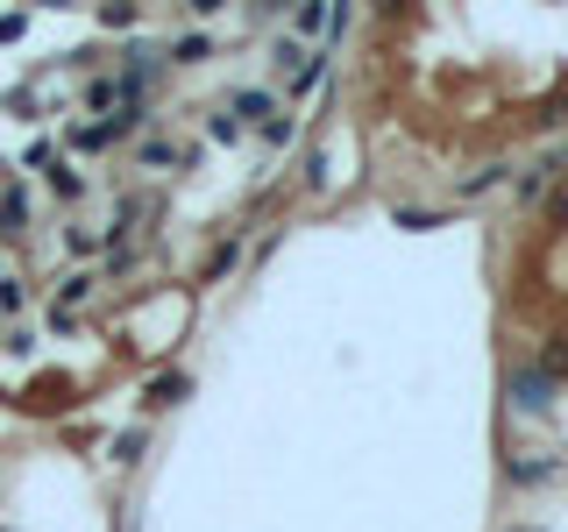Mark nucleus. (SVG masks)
Wrapping results in <instances>:
<instances>
[{
	"instance_id": "obj_1",
	"label": "nucleus",
	"mask_w": 568,
	"mask_h": 532,
	"mask_svg": "<svg viewBox=\"0 0 568 532\" xmlns=\"http://www.w3.org/2000/svg\"><path fill=\"white\" fill-rule=\"evenodd\" d=\"M505 398H511V412H526V419H540V412H547V405H555V398H561V383H555V377H547V369H540V362H511V369H505Z\"/></svg>"
},
{
	"instance_id": "obj_2",
	"label": "nucleus",
	"mask_w": 568,
	"mask_h": 532,
	"mask_svg": "<svg viewBox=\"0 0 568 532\" xmlns=\"http://www.w3.org/2000/svg\"><path fill=\"white\" fill-rule=\"evenodd\" d=\"M568 177V150H540L532 164H519V177H511V192H519V206H540L547 185H561Z\"/></svg>"
},
{
	"instance_id": "obj_3",
	"label": "nucleus",
	"mask_w": 568,
	"mask_h": 532,
	"mask_svg": "<svg viewBox=\"0 0 568 532\" xmlns=\"http://www.w3.org/2000/svg\"><path fill=\"white\" fill-rule=\"evenodd\" d=\"M164 71H171V58H164V43H150V35L121 50V85H129V93H150Z\"/></svg>"
},
{
	"instance_id": "obj_4",
	"label": "nucleus",
	"mask_w": 568,
	"mask_h": 532,
	"mask_svg": "<svg viewBox=\"0 0 568 532\" xmlns=\"http://www.w3.org/2000/svg\"><path fill=\"white\" fill-rule=\"evenodd\" d=\"M505 483H511V490H547V483H561V461L519 448V454H505Z\"/></svg>"
},
{
	"instance_id": "obj_5",
	"label": "nucleus",
	"mask_w": 568,
	"mask_h": 532,
	"mask_svg": "<svg viewBox=\"0 0 568 532\" xmlns=\"http://www.w3.org/2000/svg\"><path fill=\"white\" fill-rule=\"evenodd\" d=\"M185 398H192V377H185V369H164V377L142 383V412H178Z\"/></svg>"
},
{
	"instance_id": "obj_6",
	"label": "nucleus",
	"mask_w": 568,
	"mask_h": 532,
	"mask_svg": "<svg viewBox=\"0 0 568 532\" xmlns=\"http://www.w3.org/2000/svg\"><path fill=\"white\" fill-rule=\"evenodd\" d=\"M164 58H171L178 71H200V64L221 58V43H213V29H185L178 43H164Z\"/></svg>"
},
{
	"instance_id": "obj_7",
	"label": "nucleus",
	"mask_w": 568,
	"mask_h": 532,
	"mask_svg": "<svg viewBox=\"0 0 568 532\" xmlns=\"http://www.w3.org/2000/svg\"><path fill=\"white\" fill-rule=\"evenodd\" d=\"M227 106H235V114H242V129H263V121H271L284 100H277V85H242V93L227 100Z\"/></svg>"
},
{
	"instance_id": "obj_8",
	"label": "nucleus",
	"mask_w": 568,
	"mask_h": 532,
	"mask_svg": "<svg viewBox=\"0 0 568 532\" xmlns=\"http://www.w3.org/2000/svg\"><path fill=\"white\" fill-rule=\"evenodd\" d=\"M79 100H85V114H114V106L129 100V85H121V71H93Z\"/></svg>"
},
{
	"instance_id": "obj_9",
	"label": "nucleus",
	"mask_w": 568,
	"mask_h": 532,
	"mask_svg": "<svg viewBox=\"0 0 568 532\" xmlns=\"http://www.w3.org/2000/svg\"><path fill=\"white\" fill-rule=\"evenodd\" d=\"M114 121H71L64 129V150H79V156H100V150H114Z\"/></svg>"
},
{
	"instance_id": "obj_10",
	"label": "nucleus",
	"mask_w": 568,
	"mask_h": 532,
	"mask_svg": "<svg viewBox=\"0 0 568 532\" xmlns=\"http://www.w3.org/2000/svg\"><path fill=\"white\" fill-rule=\"evenodd\" d=\"M511 177H519V164H505V156H490V164H484V171H469V177H462L455 192H462V200H484V192H505Z\"/></svg>"
},
{
	"instance_id": "obj_11",
	"label": "nucleus",
	"mask_w": 568,
	"mask_h": 532,
	"mask_svg": "<svg viewBox=\"0 0 568 532\" xmlns=\"http://www.w3.org/2000/svg\"><path fill=\"white\" fill-rule=\"evenodd\" d=\"M327 71H334V58H327V43H313V50H306V64L292 71V100H306V93H320V85H327Z\"/></svg>"
},
{
	"instance_id": "obj_12",
	"label": "nucleus",
	"mask_w": 568,
	"mask_h": 532,
	"mask_svg": "<svg viewBox=\"0 0 568 532\" xmlns=\"http://www.w3.org/2000/svg\"><path fill=\"white\" fill-rule=\"evenodd\" d=\"M292 35L298 43H327V0H292Z\"/></svg>"
},
{
	"instance_id": "obj_13",
	"label": "nucleus",
	"mask_w": 568,
	"mask_h": 532,
	"mask_svg": "<svg viewBox=\"0 0 568 532\" xmlns=\"http://www.w3.org/2000/svg\"><path fill=\"white\" fill-rule=\"evenodd\" d=\"M93 291H100V270H71V277L58 284V306H50V313H79Z\"/></svg>"
},
{
	"instance_id": "obj_14",
	"label": "nucleus",
	"mask_w": 568,
	"mask_h": 532,
	"mask_svg": "<svg viewBox=\"0 0 568 532\" xmlns=\"http://www.w3.org/2000/svg\"><path fill=\"white\" fill-rule=\"evenodd\" d=\"M135 164H142V171H178V164H185V150H178L171 135H150V142L135 150Z\"/></svg>"
},
{
	"instance_id": "obj_15",
	"label": "nucleus",
	"mask_w": 568,
	"mask_h": 532,
	"mask_svg": "<svg viewBox=\"0 0 568 532\" xmlns=\"http://www.w3.org/2000/svg\"><path fill=\"white\" fill-rule=\"evenodd\" d=\"M306 50H313V43H298V35H277V43L263 50V58H271V71H277V79H292V71L306 64Z\"/></svg>"
},
{
	"instance_id": "obj_16",
	"label": "nucleus",
	"mask_w": 568,
	"mask_h": 532,
	"mask_svg": "<svg viewBox=\"0 0 568 532\" xmlns=\"http://www.w3.org/2000/svg\"><path fill=\"white\" fill-rule=\"evenodd\" d=\"M256 135H263V150H292V142H298V114H284V106H277Z\"/></svg>"
},
{
	"instance_id": "obj_17",
	"label": "nucleus",
	"mask_w": 568,
	"mask_h": 532,
	"mask_svg": "<svg viewBox=\"0 0 568 532\" xmlns=\"http://www.w3.org/2000/svg\"><path fill=\"white\" fill-rule=\"evenodd\" d=\"M29 227V192L14 185V192H0V235H22Z\"/></svg>"
},
{
	"instance_id": "obj_18",
	"label": "nucleus",
	"mask_w": 568,
	"mask_h": 532,
	"mask_svg": "<svg viewBox=\"0 0 568 532\" xmlns=\"http://www.w3.org/2000/svg\"><path fill=\"white\" fill-rule=\"evenodd\" d=\"M532 362H540V369H547V377H555V383H568V334H547Z\"/></svg>"
},
{
	"instance_id": "obj_19",
	"label": "nucleus",
	"mask_w": 568,
	"mask_h": 532,
	"mask_svg": "<svg viewBox=\"0 0 568 532\" xmlns=\"http://www.w3.org/2000/svg\"><path fill=\"white\" fill-rule=\"evenodd\" d=\"M298 185H306V192L327 185V142H306V156H298Z\"/></svg>"
},
{
	"instance_id": "obj_20",
	"label": "nucleus",
	"mask_w": 568,
	"mask_h": 532,
	"mask_svg": "<svg viewBox=\"0 0 568 532\" xmlns=\"http://www.w3.org/2000/svg\"><path fill=\"white\" fill-rule=\"evenodd\" d=\"M206 135H213V142H242L248 129H242V114H235V106H206Z\"/></svg>"
},
{
	"instance_id": "obj_21",
	"label": "nucleus",
	"mask_w": 568,
	"mask_h": 532,
	"mask_svg": "<svg viewBox=\"0 0 568 532\" xmlns=\"http://www.w3.org/2000/svg\"><path fill=\"white\" fill-rule=\"evenodd\" d=\"M235 263H242V242L227 235V242H213V256H206V270H200V277H206V284H221L227 270H235Z\"/></svg>"
},
{
	"instance_id": "obj_22",
	"label": "nucleus",
	"mask_w": 568,
	"mask_h": 532,
	"mask_svg": "<svg viewBox=\"0 0 568 532\" xmlns=\"http://www.w3.org/2000/svg\"><path fill=\"white\" fill-rule=\"evenodd\" d=\"M135 22H142L135 0H100V29H135Z\"/></svg>"
},
{
	"instance_id": "obj_23",
	"label": "nucleus",
	"mask_w": 568,
	"mask_h": 532,
	"mask_svg": "<svg viewBox=\"0 0 568 532\" xmlns=\"http://www.w3.org/2000/svg\"><path fill=\"white\" fill-rule=\"evenodd\" d=\"M43 177H50V192H58V200H85V177L71 171V164H50Z\"/></svg>"
},
{
	"instance_id": "obj_24",
	"label": "nucleus",
	"mask_w": 568,
	"mask_h": 532,
	"mask_svg": "<svg viewBox=\"0 0 568 532\" xmlns=\"http://www.w3.org/2000/svg\"><path fill=\"white\" fill-rule=\"evenodd\" d=\"M29 306V277H0V319H14Z\"/></svg>"
},
{
	"instance_id": "obj_25",
	"label": "nucleus",
	"mask_w": 568,
	"mask_h": 532,
	"mask_svg": "<svg viewBox=\"0 0 568 532\" xmlns=\"http://www.w3.org/2000/svg\"><path fill=\"white\" fill-rule=\"evenodd\" d=\"M64 248H71V256H100L106 235H100V227H64Z\"/></svg>"
},
{
	"instance_id": "obj_26",
	"label": "nucleus",
	"mask_w": 568,
	"mask_h": 532,
	"mask_svg": "<svg viewBox=\"0 0 568 532\" xmlns=\"http://www.w3.org/2000/svg\"><path fill=\"white\" fill-rule=\"evenodd\" d=\"M150 448V426H129V433H114V461H142Z\"/></svg>"
},
{
	"instance_id": "obj_27",
	"label": "nucleus",
	"mask_w": 568,
	"mask_h": 532,
	"mask_svg": "<svg viewBox=\"0 0 568 532\" xmlns=\"http://www.w3.org/2000/svg\"><path fill=\"white\" fill-rule=\"evenodd\" d=\"M532 129H540V135H568V93H561V100H547Z\"/></svg>"
},
{
	"instance_id": "obj_28",
	"label": "nucleus",
	"mask_w": 568,
	"mask_h": 532,
	"mask_svg": "<svg viewBox=\"0 0 568 532\" xmlns=\"http://www.w3.org/2000/svg\"><path fill=\"white\" fill-rule=\"evenodd\" d=\"M540 213H547V227H568V177H561V185H547Z\"/></svg>"
},
{
	"instance_id": "obj_29",
	"label": "nucleus",
	"mask_w": 568,
	"mask_h": 532,
	"mask_svg": "<svg viewBox=\"0 0 568 532\" xmlns=\"http://www.w3.org/2000/svg\"><path fill=\"white\" fill-rule=\"evenodd\" d=\"M440 221H448L440 206H434V213H419V206H398V227H440Z\"/></svg>"
},
{
	"instance_id": "obj_30",
	"label": "nucleus",
	"mask_w": 568,
	"mask_h": 532,
	"mask_svg": "<svg viewBox=\"0 0 568 532\" xmlns=\"http://www.w3.org/2000/svg\"><path fill=\"white\" fill-rule=\"evenodd\" d=\"M0 348H8V355H29L36 334H29V327H8V334H0Z\"/></svg>"
},
{
	"instance_id": "obj_31",
	"label": "nucleus",
	"mask_w": 568,
	"mask_h": 532,
	"mask_svg": "<svg viewBox=\"0 0 568 532\" xmlns=\"http://www.w3.org/2000/svg\"><path fill=\"white\" fill-rule=\"evenodd\" d=\"M22 29H29V14H22V8L0 14V43H22Z\"/></svg>"
},
{
	"instance_id": "obj_32",
	"label": "nucleus",
	"mask_w": 568,
	"mask_h": 532,
	"mask_svg": "<svg viewBox=\"0 0 568 532\" xmlns=\"http://www.w3.org/2000/svg\"><path fill=\"white\" fill-rule=\"evenodd\" d=\"M248 14H256V22H277V14H292V0H248Z\"/></svg>"
},
{
	"instance_id": "obj_33",
	"label": "nucleus",
	"mask_w": 568,
	"mask_h": 532,
	"mask_svg": "<svg viewBox=\"0 0 568 532\" xmlns=\"http://www.w3.org/2000/svg\"><path fill=\"white\" fill-rule=\"evenodd\" d=\"M185 8H192V14H221L227 0H185Z\"/></svg>"
},
{
	"instance_id": "obj_34",
	"label": "nucleus",
	"mask_w": 568,
	"mask_h": 532,
	"mask_svg": "<svg viewBox=\"0 0 568 532\" xmlns=\"http://www.w3.org/2000/svg\"><path fill=\"white\" fill-rule=\"evenodd\" d=\"M519 532H532V525H519Z\"/></svg>"
}]
</instances>
